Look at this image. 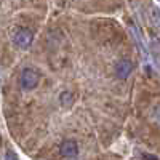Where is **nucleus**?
<instances>
[{"label":"nucleus","mask_w":160,"mask_h":160,"mask_svg":"<svg viewBox=\"0 0 160 160\" xmlns=\"http://www.w3.org/2000/svg\"><path fill=\"white\" fill-rule=\"evenodd\" d=\"M40 82V74L32 69V68H26L21 71L19 74V87L24 90V91H31L34 90Z\"/></svg>","instance_id":"nucleus-1"},{"label":"nucleus","mask_w":160,"mask_h":160,"mask_svg":"<svg viewBox=\"0 0 160 160\" xmlns=\"http://www.w3.org/2000/svg\"><path fill=\"white\" fill-rule=\"evenodd\" d=\"M32 42H34V34L29 29L21 28L15 32V35H13V43L21 50H28L32 45Z\"/></svg>","instance_id":"nucleus-2"},{"label":"nucleus","mask_w":160,"mask_h":160,"mask_svg":"<svg viewBox=\"0 0 160 160\" xmlns=\"http://www.w3.org/2000/svg\"><path fill=\"white\" fill-rule=\"evenodd\" d=\"M59 154L66 158H75L78 155V144L74 139H66L59 146Z\"/></svg>","instance_id":"nucleus-3"},{"label":"nucleus","mask_w":160,"mask_h":160,"mask_svg":"<svg viewBox=\"0 0 160 160\" xmlns=\"http://www.w3.org/2000/svg\"><path fill=\"white\" fill-rule=\"evenodd\" d=\"M133 72V62L127 58L120 59L117 64H115V75L120 78V80H125L130 77V74Z\"/></svg>","instance_id":"nucleus-4"},{"label":"nucleus","mask_w":160,"mask_h":160,"mask_svg":"<svg viewBox=\"0 0 160 160\" xmlns=\"http://www.w3.org/2000/svg\"><path fill=\"white\" fill-rule=\"evenodd\" d=\"M59 102H61L62 108H71L74 104V95L71 91H62L59 95Z\"/></svg>","instance_id":"nucleus-5"},{"label":"nucleus","mask_w":160,"mask_h":160,"mask_svg":"<svg viewBox=\"0 0 160 160\" xmlns=\"http://www.w3.org/2000/svg\"><path fill=\"white\" fill-rule=\"evenodd\" d=\"M151 21H152V24L155 26V28L160 31V10L155 8V7L151 8Z\"/></svg>","instance_id":"nucleus-6"},{"label":"nucleus","mask_w":160,"mask_h":160,"mask_svg":"<svg viewBox=\"0 0 160 160\" xmlns=\"http://www.w3.org/2000/svg\"><path fill=\"white\" fill-rule=\"evenodd\" d=\"M151 120H152V123L160 128V104H157L155 108L152 109V114H151Z\"/></svg>","instance_id":"nucleus-7"},{"label":"nucleus","mask_w":160,"mask_h":160,"mask_svg":"<svg viewBox=\"0 0 160 160\" xmlns=\"http://www.w3.org/2000/svg\"><path fill=\"white\" fill-rule=\"evenodd\" d=\"M5 160H19V158H18V155L13 152V151H7V154H5Z\"/></svg>","instance_id":"nucleus-8"}]
</instances>
